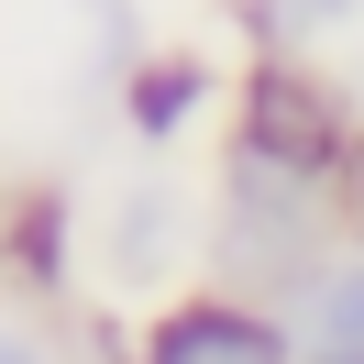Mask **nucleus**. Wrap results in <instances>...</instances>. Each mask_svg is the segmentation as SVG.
Masks as SVG:
<instances>
[{
    "label": "nucleus",
    "instance_id": "f257e3e1",
    "mask_svg": "<svg viewBox=\"0 0 364 364\" xmlns=\"http://www.w3.org/2000/svg\"><path fill=\"white\" fill-rule=\"evenodd\" d=\"M353 111H342V89L320 67H298V55H265V67L243 77V166H276V177L298 188H342V166H353Z\"/></svg>",
    "mask_w": 364,
    "mask_h": 364
},
{
    "label": "nucleus",
    "instance_id": "f03ea898",
    "mask_svg": "<svg viewBox=\"0 0 364 364\" xmlns=\"http://www.w3.org/2000/svg\"><path fill=\"white\" fill-rule=\"evenodd\" d=\"M133 364H298V320L254 309V298H177L144 320Z\"/></svg>",
    "mask_w": 364,
    "mask_h": 364
},
{
    "label": "nucleus",
    "instance_id": "7ed1b4c3",
    "mask_svg": "<svg viewBox=\"0 0 364 364\" xmlns=\"http://www.w3.org/2000/svg\"><path fill=\"white\" fill-rule=\"evenodd\" d=\"M287 320H298V364H353L364 353V254L309 265L298 298H287Z\"/></svg>",
    "mask_w": 364,
    "mask_h": 364
},
{
    "label": "nucleus",
    "instance_id": "20e7f679",
    "mask_svg": "<svg viewBox=\"0 0 364 364\" xmlns=\"http://www.w3.org/2000/svg\"><path fill=\"white\" fill-rule=\"evenodd\" d=\"M199 100H210V67H199V55H155V67H133V133H144V144L188 133Z\"/></svg>",
    "mask_w": 364,
    "mask_h": 364
},
{
    "label": "nucleus",
    "instance_id": "39448f33",
    "mask_svg": "<svg viewBox=\"0 0 364 364\" xmlns=\"http://www.w3.org/2000/svg\"><path fill=\"white\" fill-rule=\"evenodd\" d=\"M55 243H67V210H55V199H23V221H11V254H23L33 276H55Z\"/></svg>",
    "mask_w": 364,
    "mask_h": 364
},
{
    "label": "nucleus",
    "instance_id": "423d86ee",
    "mask_svg": "<svg viewBox=\"0 0 364 364\" xmlns=\"http://www.w3.org/2000/svg\"><path fill=\"white\" fill-rule=\"evenodd\" d=\"M331 210H342V232L364 243V144H353V166H342V188H331Z\"/></svg>",
    "mask_w": 364,
    "mask_h": 364
},
{
    "label": "nucleus",
    "instance_id": "0eeeda50",
    "mask_svg": "<svg viewBox=\"0 0 364 364\" xmlns=\"http://www.w3.org/2000/svg\"><path fill=\"white\" fill-rule=\"evenodd\" d=\"M0 364H55L45 342H23V331H0Z\"/></svg>",
    "mask_w": 364,
    "mask_h": 364
},
{
    "label": "nucleus",
    "instance_id": "6e6552de",
    "mask_svg": "<svg viewBox=\"0 0 364 364\" xmlns=\"http://www.w3.org/2000/svg\"><path fill=\"white\" fill-rule=\"evenodd\" d=\"M353 364H364V353H353Z\"/></svg>",
    "mask_w": 364,
    "mask_h": 364
}]
</instances>
